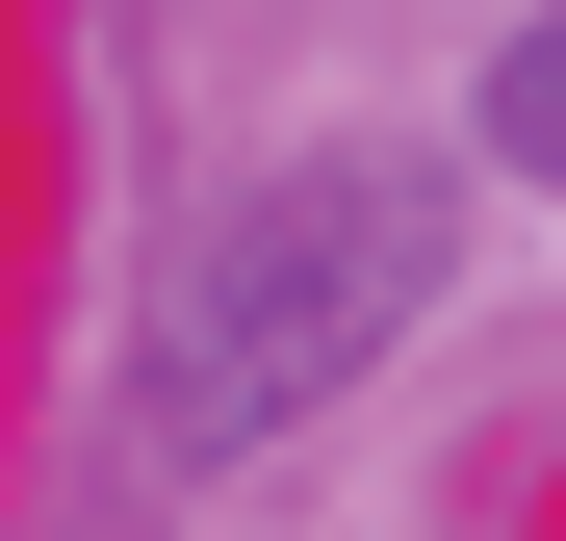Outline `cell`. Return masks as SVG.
<instances>
[{"label":"cell","instance_id":"1","mask_svg":"<svg viewBox=\"0 0 566 541\" xmlns=\"http://www.w3.org/2000/svg\"><path fill=\"white\" fill-rule=\"evenodd\" d=\"M412 284H438V180L412 155H283V180H232L207 232H180V284H155V438H283L310 387H360V361L412 335Z\"/></svg>","mask_w":566,"mask_h":541},{"label":"cell","instance_id":"2","mask_svg":"<svg viewBox=\"0 0 566 541\" xmlns=\"http://www.w3.org/2000/svg\"><path fill=\"white\" fill-rule=\"evenodd\" d=\"M490 155H515V180H566V27H515V52H490Z\"/></svg>","mask_w":566,"mask_h":541}]
</instances>
